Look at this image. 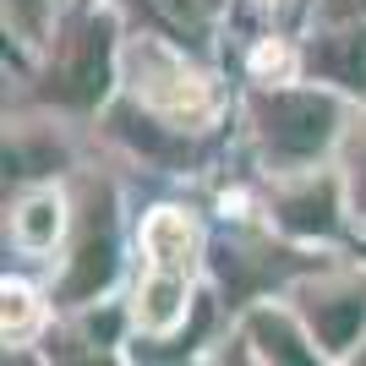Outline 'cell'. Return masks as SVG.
<instances>
[{"label":"cell","mask_w":366,"mask_h":366,"mask_svg":"<svg viewBox=\"0 0 366 366\" xmlns=\"http://www.w3.org/2000/svg\"><path fill=\"white\" fill-rule=\"evenodd\" d=\"M328 16H366V0H322Z\"/></svg>","instance_id":"8"},{"label":"cell","mask_w":366,"mask_h":366,"mask_svg":"<svg viewBox=\"0 0 366 366\" xmlns=\"http://www.w3.org/2000/svg\"><path fill=\"white\" fill-rule=\"evenodd\" d=\"M49 214H55L49 202H33V208H28V235H33V241H44V235H49Z\"/></svg>","instance_id":"7"},{"label":"cell","mask_w":366,"mask_h":366,"mask_svg":"<svg viewBox=\"0 0 366 366\" xmlns=\"http://www.w3.org/2000/svg\"><path fill=\"white\" fill-rule=\"evenodd\" d=\"M334 104L317 93H257V126L262 142L285 159H306L334 137Z\"/></svg>","instance_id":"1"},{"label":"cell","mask_w":366,"mask_h":366,"mask_svg":"<svg viewBox=\"0 0 366 366\" xmlns=\"http://www.w3.org/2000/svg\"><path fill=\"white\" fill-rule=\"evenodd\" d=\"M361 295H339V301H322V306H312V317H317V339L322 345H350L355 339V328H361Z\"/></svg>","instance_id":"5"},{"label":"cell","mask_w":366,"mask_h":366,"mask_svg":"<svg viewBox=\"0 0 366 366\" xmlns=\"http://www.w3.org/2000/svg\"><path fill=\"white\" fill-rule=\"evenodd\" d=\"M252 334H257V339H268V350H274V355H285V361H306V350L295 345V334L285 328V322L257 317V322H252Z\"/></svg>","instance_id":"6"},{"label":"cell","mask_w":366,"mask_h":366,"mask_svg":"<svg viewBox=\"0 0 366 366\" xmlns=\"http://www.w3.org/2000/svg\"><path fill=\"white\" fill-rule=\"evenodd\" d=\"M109 229L99 235V229H88L82 235V246H76V268H71V279H66V295H93L99 285L109 279Z\"/></svg>","instance_id":"4"},{"label":"cell","mask_w":366,"mask_h":366,"mask_svg":"<svg viewBox=\"0 0 366 366\" xmlns=\"http://www.w3.org/2000/svg\"><path fill=\"white\" fill-rule=\"evenodd\" d=\"M312 66H317L328 82H345V88L366 93V33H345V39H322L312 49Z\"/></svg>","instance_id":"3"},{"label":"cell","mask_w":366,"mask_h":366,"mask_svg":"<svg viewBox=\"0 0 366 366\" xmlns=\"http://www.w3.org/2000/svg\"><path fill=\"white\" fill-rule=\"evenodd\" d=\"M55 93L66 104H93L109 82V22L104 16H82L61 39V61L49 71Z\"/></svg>","instance_id":"2"},{"label":"cell","mask_w":366,"mask_h":366,"mask_svg":"<svg viewBox=\"0 0 366 366\" xmlns=\"http://www.w3.org/2000/svg\"><path fill=\"white\" fill-rule=\"evenodd\" d=\"M16 11L28 16V22H39V0H16Z\"/></svg>","instance_id":"9"}]
</instances>
